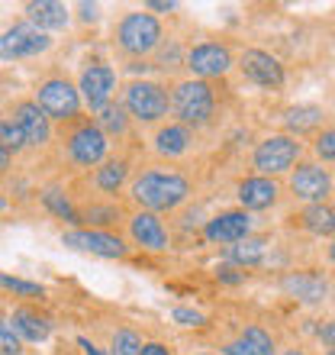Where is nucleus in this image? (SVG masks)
Wrapping results in <instances>:
<instances>
[{
	"label": "nucleus",
	"mask_w": 335,
	"mask_h": 355,
	"mask_svg": "<svg viewBox=\"0 0 335 355\" xmlns=\"http://www.w3.org/2000/svg\"><path fill=\"white\" fill-rule=\"evenodd\" d=\"M129 197L142 210L149 214H168L181 207L190 197V181L177 171H161V168H152V171H142L129 187Z\"/></svg>",
	"instance_id": "1"
},
{
	"label": "nucleus",
	"mask_w": 335,
	"mask_h": 355,
	"mask_svg": "<svg viewBox=\"0 0 335 355\" xmlns=\"http://www.w3.org/2000/svg\"><path fill=\"white\" fill-rule=\"evenodd\" d=\"M171 110L184 126H203V123H210V116L216 110L213 87L206 81H197V78L177 81L174 91H171Z\"/></svg>",
	"instance_id": "2"
},
{
	"label": "nucleus",
	"mask_w": 335,
	"mask_h": 355,
	"mask_svg": "<svg viewBox=\"0 0 335 355\" xmlns=\"http://www.w3.org/2000/svg\"><path fill=\"white\" fill-rule=\"evenodd\" d=\"M116 42L126 55H149L161 46V23L152 13H126L116 29Z\"/></svg>",
	"instance_id": "3"
},
{
	"label": "nucleus",
	"mask_w": 335,
	"mask_h": 355,
	"mask_svg": "<svg viewBox=\"0 0 335 355\" xmlns=\"http://www.w3.org/2000/svg\"><path fill=\"white\" fill-rule=\"evenodd\" d=\"M303 146L297 142V136H287V132H278V136H268L255 146V155H251V165L258 168V175L274 178L280 171H287L297 165Z\"/></svg>",
	"instance_id": "4"
},
{
	"label": "nucleus",
	"mask_w": 335,
	"mask_h": 355,
	"mask_svg": "<svg viewBox=\"0 0 335 355\" xmlns=\"http://www.w3.org/2000/svg\"><path fill=\"white\" fill-rule=\"evenodd\" d=\"M123 107L129 110L132 120L139 123H155L161 116H168V107H171V97L159 81H132L123 94Z\"/></svg>",
	"instance_id": "5"
},
{
	"label": "nucleus",
	"mask_w": 335,
	"mask_h": 355,
	"mask_svg": "<svg viewBox=\"0 0 335 355\" xmlns=\"http://www.w3.org/2000/svg\"><path fill=\"white\" fill-rule=\"evenodd\" d=\"M81 87H75L65 78H48L36 87V103L42 107L48 120H75L78 110H81Z\"/></svg>",
	"instance_id": "6"
},
{
	"label": "nucleus",
	"mask_w": 335,
	"mask_h": 355,
	"mask_svg": "<svg viewBox=\"0 0 335 355\" xmlns=\"http://www.w3.org/2000/svg\"><path fill=\"white\" fill-rule=\"evenodd\" d=\"M110 149V136L97 126V123H81L71 136H68V159L81 165V168H93L107 159Z\"/></svg>",
	"instance_id": "7"
},
{
	"label": "nucleus",
	"mask_w": 335,
	"mask_h": 355,
	"mask_svg": "<svg viewBox=\"0 0 335 355\" xmlns=\"http://www.w3.org/2000/svg\"><path fill=\"white\" fill-rule=\"evenodd\" d=\"M52 46L48 33H42L39 26L33 23H17L10 26L0 39V52H3V62H17V58H33L39 52H46Z\"/></svg>",
	"instance_id": "8"
},
{
	"label": "nucleus",
	"mask_w": 335,
	"mask_h": 355,
	"mask_svg": "<svg viewBox=\"0 0 335 355\" xmlns=\"http://www.w3.org/2000/svg\"><path fill=\"white\" fill-rule=\"evenodd\" d=\"M187 68L197 81H206V78H223L229 75L233 68V52L219 42H200L187 52Z\"/></svg>",
	"instance_id": "9"
},
{
	"label": "nucleus",
	"mask_w": 335,
	"mask_h": 355,
	"mask_svg": "<svg viewBox=\"0 0 335 355\" xmlns=\"http://www.w3.org/2000/svg\"><path fill=\"white\" fill-rule=\"evenodd\" d=\"M113 91H116V71H113L110 65H103V62H97V65H87L81 75V97L84 103L91 107L93 113L107 110L113 103Z\"/></svg>",
	"instance_id": "10"
},
{
	"label": "nucleus",
	"mask_w": 335,
	"mask_h": 355,
	"mask_svg": "<svg viewBox=\"0 0 335 355\" xmlns=\"http://www.w3.org/2000/svg\"><path fill=\"white\" fill-rule=\"evenodd\" d=\"M62 243L78 249V252L100 255V259H123V255L129 252L120 236L107 233V230H71V233L62 236Z\"/></svg>",
	"instance_id": "11"
},
{
	"label": "nucleus",
	"mask_w": 335,
	"mask_h": 355,
	"mask_svg": "<svg viewBox=\"0 0 335 355\" xmlns=\"http://www.w3.org/2000/svg\"><path fill=\"white\" fill-rule=\"evenodd\" d=\"M239 71L258 87H280L284 85V65L264 49H245L239 55Z\"/></svg>",
	"instance_id": "12"
},
{
	"label": "nucleus",
	"mask_w": 335,
	"mask_h": 355,
	"mask_svg": "<svg viewBox=\"0 0 335 355\" xmlns=\"http://www.w3.org/2000/svg\"><path fill=\"white\" fill-rule=\"evenodd\" d=\"M290 191H293L300 200H307V204H323L329 197V191H332V178H329V171L323 168V165H316V162H303V165H297L293 175H290Z\"/></svg>",
	"instance_id": "13"
},
{
	"label": "nucleus",
	"mask_w": 335,
	"mask_h": 355,
	"mask_svg": "<svg viewBox=\"0 0 335 355\" xmlns=\"http://www.w3.org/2000/svg\"><path fill=\"white\" fill-rule=\"evenodd\" d=\"M248 230H251L248 210H226V214L213 216V220H206L203 236L210 239V243L226 245V249H229V245L248 239Z\"/></svg>",
	"instance_id": "14"
},
{
	"label": "nucleus",
	"mask_w": 335,
	"mask_h": 355,
	"mask_svg": "<svg viewBox=\"0 0 335 355\" xmlns=\"http://www.w3.org/2000/svg\"><path fill=\"white\" fill-rule=\"evenodd\" d=\"M13 123H17L19 132L26 136V146H33V149L46 146L48 136H52L48 116L42 113V107H39L36 101H19L17 107H13Z\"/></svg>",
	"instance_id": "15"
},
{
	"label": "nucleus",
	"mask_w": 335,
	"mask_h": 355,
	"mask_svg": "<svg viewBox=\"0 0 335 355\" xmlns=\"http://www.w3.org/2000/svg\"><path fill=\"white\" fill-rule=\"evenodd\" d=\"M129 236L132 243L149 249V252H165L168 249V230L159 220V214H149V210H139V214L129 216Z\"/></svg>",
	"instance_id": "16"
},
{
	"label": "nucleus",
	"mask_w": 335,
	"mask_h": 355,
	"mask_svg": "<svg viewBox=\"0 0 335 355\" xmlns=\"http://www.w3.org/2000/svg\"><path fill=\"white\" fill-rule=\"evenodd\" d=\"M278 194H280L278 181L264 175L245 178L242 184H239V200H242L245 210H268V207L278 204Z\"/></svg>",
	"instance_id": "17"
},
{
	"label": "nucleus",
	"mask_w": 335,
	"mask_h": 355,
	"mask_svg": "<svg viewBox=\"0 0 335 355\" xmlns=\"http://www.w3.org/2000/svg\"><path fill=\"white\" fill-rule=\"evenodd\" d=\"M280 288L287 291L290 297L303 300V304H319V300L326 297L329 284L316 271H293V275H287V278L280 281Z\"/></svg>",
	"instance_id": "18"
},
{
	"label": "nucleus",
	"mask_w": 335,
	"mask_h": 355,
	"mask_svg": "<svg viewBox=\"0 0 335 355\" xmlns=\"http://www.w3.org/2000/svg\"><path fill=\"white\" fill-rule=\"evenodd\" d=\"M155 152L159 155H165V159H177V155H184L187 149H190V130H187L184 123H168V126H161L159 132H155Z\"/></svg>",
	"instance_id": "19"
},
{
	"label": "nucleus",
	"mask_w": 335,
	"mask_h": 355,
	"mask_svg": "<svg viewBox=\"0 0 335 355\" xmlns=\"http://www.w3.org/2000/svg\"><path fill=\"white\" fill-rule=\"evenodd\" d=\"M26 13H29V23H33V26H39L42 33L68 26V7H65V3H55V0L26 3Z\"/></svg>",
	"instance_id": "20"
},
{
	"label": "nucleus",
	"mask_w": 335,
	"mask_h": 355,
	"mask_svg": "<svg viewBox=\"0 0 335 355\" xmlns=\"http://www.w3.org/2000/svg\"><path fill=\"white\" fill-rule=\"evenodd\" d=\"M10 323H13V329H17L26 343H42V339H48V333H52V323H48L46 317H39L36 310H26V307L13 310Z\"/></svg>",
	"instance_id": "21"
},
{
	"label": "nucleus",
	"mask_w": 335,
	"mask_h": 355,
	"mask_svg": "<svg viewBox=\"0 0 335 355\" xmlns=\"http://www.w3.org/2000/svg\"><path fill=\"white\" fill-rule=\"evenodd\" d=\"M126 175H129V162L126 159H107L100 168L93 171V184L100 187L103 194H116V191L123 187V181H126Z\"/></svg>",
	"instance_id": "22"
},
{
	"label": "nucleus",
	"mask_w": 335,
	"mask_h": 355,
	"mask_svg": "<svg viewBox=\"0 0 335 355\" xmlns=\"http://www.w3.org/2000/svg\"><path fill=\"white\" fill-rule=\"evenodd\" d=\"M284 123H287V136H307V132H313L319 123H323V110L313 107V103L290 107L287 116H284Z\"/></svg>",
	"instance_id": "23"
},
{
	"label": "nucleus",
	"mask_w": 335,
	"mask_h": 355,
	"mask_svg": "<svg viewBox=\"0 0 335 355\" xmlns=\"http://www.w3.org/2000/svg\"><path fill=\"white\" fill-rule=\"evenodd\" d=\"M300 220L313 236H335V210L329 204H309Z\"/></svg>",
	"instance_id": "24"
},
{
	"label": "nucleus",
	"mask_w": 335,
	"mask_h": 355,
	"mask_svg": "<svg viewBox=\"0 0 335 355\" xmlns=\"http://www.w3.org/2000/svg\"><path fill=\"white\" fill-rule=\"evenodd\" d=\"M264 249H268V243L264 239H242V243H235L226 249V259L233 265H242V268H251V265H258L261 259H264Z\"/></svg>",
	"instance_id": "25"
},
{
	"label": "nucleus",
	"mask_w": 335,
	"mask_h": 355,
	"mask_svg": "<svg viewBox=\"0 0 335 355\" xmlns=\"http://www.w3.org/2000/svg\"><path fill=\"white\" fill-rule=\"evenodd\" d=\"M97 126H100L107 136H126V132H129V110L120 107V103H110L107 110L97 113Z\"/></svg>",
	"instance_id": "26"
},
{
	"label": "nucleus",
	"mask_w": 335,
	"mask_h": 355,
	"mask_svg": "<svg viewBox=\"0 0 335 355\" xmlns=\"http://www.w3.org/2000/svg\"><path fill=\"white\" fill-rule=\"evenodd\" d=\"M42 204H46V210L48 214H55L58 220H65V223H81V214H78L75 207H71V200H68L58 187H46L42 191Z\"/></svg>",
	"instance_id": "27"
},
{
	"label": "nucleus",
	"mask_w": 335,
	"mask_h": 355,
	"mask_svg": "<svg viewBox=\"0 0 335 355\" xmlns=\"http://www.w3.org/2000/svg\"><path fill=\"white\" fill-rule=\"evenodd\" d=\"M239 339H242V346L248 349V355H274V339L261 327H245Z\"/></svg>",
	"instance_id": "28"
},
{
	"label": "nucleus",
	"mask_w": 335,
	"mask_h": 355,
	"mask_svg": "<svg viewBox=\"0 0 335 355\" xmlns=\"http://www.w3.org/2000/svg\"><path fill=\"white\" fill-rule=\"evenodd\" d=\"M145 343L139 339L136 329H116L110 343V355H142Z\"/></svg>",
	"instance_id": "29"
},
{
	"label": "nucleus",
	"mask_w": 335,
	"mask_h": 355,
	"mask_svg": "<svg viewBox=\"0 0 335 355\" xmlns=\"http://www.w3.org/2000/svg\"><path fill=\"white\" fill-rule=\"evenodd\" d=\"M23 146H26V136H23L17 123H13V120L7 116V120L0 123V149H7V152H19Z\"/></svg>",
	"instance_id": "30"
},
{
	"label": "nucleus",
	"mask_w": 335,
	"mask_h": 355,
	"mask_svg": "<svg viewBox=\"0 0 335 355\" xmlns=\"http://www.w3.org/2000/svg\"><path fill=\"white\" fill-rule=\"evenodd\" d=\"M116 216H120V210L116 207H97L91 204L87 210L81 214V223H91V226H113L116 223Z\"/></svg>",
	"instance_id": "31"
},
{
	"label": "nucleus",
	"mask_w": 335,
	"mask_h": 355,
	"mask_svg": "<svg viewBox=\"0 0 335 355\" xmlns=\"http://www.w3.org/2000/svg\"><path fill=\"white\" fill-rule=\"evenodd\" d=\"M0 352H3V355H19V352H23V336L13 329L10 317L0 323Z\"/></svg>",
	"instance_id": "32"
},
{
	"label": "nucleus",
	"mask_w": 335,
	"mask_h": 355,
	"mask_svg": "<svg viewBox=\"0 0 335 355\" xmlns=\"http://www.w3.org/2000/svg\"><path fill=\"white\" fill-rule=\"evenodd\" d=\"M313 152H316V159L323 162H335V126L332 130H323L313 139Z\"/></svg>",
	"instance_id": "33"
},
{
	"label": "nucleus",
	"mask_w": 335,
	"mask_h": 355,
	"mask_svg": "<svg viewBox=\"0 0 335 355\" xmlns=\"http://www.w3.org/2000/svg\"><path fill=\"white\" fill-rule=\"evenodd\" d=\"M3 288L19 294V297H42V294H46L42 284H33V281H23V278H10V275H3Z\"/></svg>",
	"instance_id": "34"
},
{
	"label": "nucleus",
	"mask_w": 335,
	"mask_h": 355,
	"mask_svg": "<svg viewBox=\"0 0 335 355\" xmlns=\"http://www.w3.org/2000/svg\"><path fill=\"white\" fill-rule=\"evenodd\" d=\"M171 320L181 323V327H203V313H200V310H190V307L171 310Z\"/></svg>",
	"instance_id": "35"
},
{
	"label": "nucleus",
	"mask_w": 335,
	"mask_h": 355,
	"mask_svg": "<svg viewBox=\"0 0 335 355\" xmlns=\"http://www.w3.org/2000/svg\"><path fill=\"white\" fill-rule=\"evenodd\" d=\"M216 278L223 281V284H242L245 275H235V271L229 268V265H219V268H216Z\"/></svg>",
	"instance_id": "36"
},
{
	"label": "nucleus",
	"mask_w": 335,
	"mask_h": 355,
	"mask_svg": "<svg viewBox=\"0 0 335 355\" xmlns=\"http://www.w3.org/2000/svg\"><path fill=\"white\" fill-rule=\"evenodd\" d=\"M319 339H323L329 349H335V323H323V327H319Z\"/></svg>",
	"instance_id": "37"
},
{
	"label": "nucleus",
	"mask_w": 335,
	"mask_h": 355,
	"mask_svg": "<svg viewBox=\"0 0 335 355\" xmlns=\"http://www.w3.org/2000/svg\"><path fill=\"white\" fill-rule=\"evenodd\" d=\"M142 355H171V349L161 346V343H145V349H142Z\"/></svg>",
	"instance_id": "38"
},
{
	"label": "nucleus",
	"mask_w": 335,
	"mask_h": 355,
	"mask_svg": "<svg viewBox=\"0 0 335 355\" xmlns=\"http://www.w3.org/2000/svg\"><path fill=\"white\" fill-rule=\"evenodd\" d=\"M81 19L84 23H93V19H97V3H81Z\"/></svg>",
	"instance_id": "39"
},
{
	"label": "nucleus",
	"mask_w": 335,
	"mask_h": 355,
	"mask_svg": "<svg viewBox=\"0 0 335 355\" xmlns=\"http://www.w3.org/2000/svg\"><path fill=\"white\" fill-rule=\"evenodd\" d=\"M149 10H161V13H171V10H174V3H171V0H152Z\"/></svg>",
	"instance_id": "40"
},
{
	"label": "nucleus",
	"mask_w": 335,
	"mask_h": 355,
	"mask_svg": "<svg viewBox=\"0 0 335 355\" xmlns=\"http://www.w3.org/2000/svg\"><path fill=\"white\" fill-rule=\"evenodd\" d=\"M78 343H81V349H84V355H103V352H100V349L93 346V343H87V339H84V336H81V339H78Z\"/></svg>",
	"instance_id": "41"
},
{
	"label": "nucleus",
	"mask_w": 335,
	"mask_h": 355,
	"mask_svg": "<svg viewBox=\"0 0 335 355\" xmlns=\"http://www.w3.org/2000/svg\"><path fill=\"white\" fill-rule=\"evenodd\" d=\"M0 168H10V152L0 149Z\"/></svg>",
	"instance_id": "42"
},
{
	"label": "nucleus",
	"mask_w": 335,
	"mask_h": 355,
	"mask_svg": "<svg viewBox=\"0 0 335 355\" xmlns=\"http://www.w3.org/2000/svg\"><path fill=\"white\" fill-rule=\"evenodd\" d=\"M280 355H307L303 349H287V352H280Z\"/></svg>",
	"instance_id": "43"
},
{
	"label": "nucleus",
	"mask_w": 335,
	"mask_h": 355,
	"mask_svg": "<svg viewBox=\"0 0 335 355\" xmlns=\"http://www.w3.org/2000/svg\"><path fill=\"white\" fill-rule=\"evenodd\" d=\"M329 259H332V265H335V236H332V245H329Z\"/></svg>",
	"instance_id": "44"
},
{
	"label": "nucleus",
	"mask_w": 335,
	"mask_h": 355,
	"mask_svg": "<svg viewBox=\"0 0 335 355\" xmlns=\"http://www.w3.org/2000/svg\"><path fill=\"white\" fill-rule=\"evenodd\" d=\"M329 355H335V349H329Z\"/></svg>",
	"instance_id": "45"
},
{
	"label": "nucleus",
	"mask_w": 335,
	"mask_h": 355,
	"mask_svg": "<svg viewBox=\"0 0 335 355\" xmlns=\"http://www.w3.org/2000/svg\"><path fill=\"white\" fill-rule=\"evenodd\" d=\"M200 355H210V352H200Z\"/></svg>",
	"instance_id": "46"
}]
</instances>
